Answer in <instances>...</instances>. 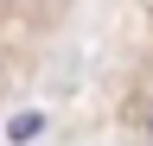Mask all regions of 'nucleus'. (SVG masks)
<instances>
[{"mask_svg": "<svg viewBox=\"0 0 153 146\" xmlns=\"http://www.w3.org/2000/svg\"><path fill=\"white\" fill-rule=\"evenodd\" d=\"M38 134H45V114H32V108L7 121V140H13V146H26V140H38Z\"/></svg>", "mask_w": 153, "mask_h": 146, "instance_id": "nucleus-1", "label": "nucleus"}, {"mask_svg": "<svg viewBox=\"0 0 153 146\" xmlns=\"http://www.w3.org/2000/svg\"><path fill=\"white\" fill-rule=\"evenodd\" d=\"M147 134H153V121H147Z\"/></svg>", "mask_w": 153, "mask_h": 146, "instance_id": "nucleus-2", "label": "nucleus"}]
</instances>
